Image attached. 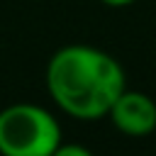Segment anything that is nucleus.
Segmentation results:
<instances>
[{
    "label": "nucleus",
    "mask_w": 156,
    "mask_h": 156,
    "mask_svg": "<svg viewBox=\"0 0 156 156\" xmlns=\"http://www.w3.org/2000/svg\"><path fill=\"white\" fill-rule=\"evenodd\" d=\"M127 88L122 63L90 44L61 46L46 63V90L61 112L93 122L107 117Z\"/></svg>",
    "instance_id": "nucleus-1"
},
{
    "label": "nucleus",
    "mask_w": 156,
    "mask_h": 156,
    "mask_svg": "<svg viewBox=\"0 0 156 156\" xmlns=\"http://www.w3.org/2000/svg\"><path fill=\"white\" fill-rule=\"evenodd\" d=\"M61 144L58 119L34 102L0 110V156H51Z\"/></svg>",
    "instance_id": "nucleus-2"
},
{
    "label": "nucleus",
    "mask_w": 156,
    "mask_h": 156,
    "mask_svg": "<svg viewBox=\"0 0 156 156\" xmlns=\"http://www.w3.org/2000/svg\"><path fill=\"white\" fill-rule=\"evenodd\" d=\"M110 122L127 136H146L156 129V102L141 93L124 88L107 112Z\"/></svg>",
    "instance_id": "nucleus-3"
},
{
    "label": "nucleus",
    "mask_w": 156,
    "mask_h": 156,
    "mask_svg": "<svg viewBox=\"0 0 156 156\" xmlns=\"http://www.w3.org/2000/svg\"><path fill=\"white\" fill-rule=\"evenodd\" d=\"M51 156H93V151L85 149L83 144H63L61 141Z\"/></svg>",
    "instance_id": "nucleus-4"
},
{
    "label": "nucleus",
    "mask_w": 156,
    "mask_h": 156,
    "mask_svg": "<svg viewBox=\"0 0 156 156\" xmlns=\"http://www.w3.org/2000/svg\"><path fill=\"white\" fill-rule=\"evenodd\" d=\"M100 2H105V5H110V7H127V5H132V2H136V0H100Z\"/></svg>",
    "instance_id": "nucleus-5"
}]
</instances>
